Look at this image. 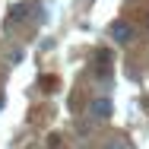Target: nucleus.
<instances>
[{
    "mask_svg": "<svg viewBox=\"0 0 149 149\" xmlns=\"http://www.w3.org/2000/svg\"><path fill=\"white\" fill-rule=\"evenodd\" d=\"M111 114H114V105H111L108 95H95L89 102V118L92 120H108Z\"/></svg>",
    "mask_w": 149,
    "mask_h": 149,
    "instance_id": "obj_1",
    "label": "nucleus"
},
{
    "mask_svg": "<svg viewBox=\"0 0 149 149\" xmlns=\"http://www.w3.org/2000/svg\"><path fill=\"white\" fill-rule=\"evenodd\" d=\"M108 35H111V41H118V45H130V41H133V26L124 22V19H118V22H111Z\"/></svg>",
    "mask_w": 149,
    "mask_h": 149,
    "instance_id": "obj_2",
    "label": "nucleus"
},
{
    "mask_svg": "<svg viewBox=\"0 0 149 149\" xmlns=\"http://www.w3.org/2000/svg\"><path fill=\"white\" fill-rule=\"evenodd\" d=\"M95 73H98V79H108L111 76V54L108 51H98L95 54Z\"/></svg>",
    "mask_w": 149,
    "mask_h": 149,
    "instance_id": "obj_3",
    "label": "nucleus"
},
{
    "mask_svg": "<svg viewBox=\"0 0 149 149\" xmlns=\"http://www.w3.org/2000/svg\"><path fill=\"white\" fill-rule=\"evenodd\" d=\"M102 149H130V143H127V140H108Z\"/></svg>",
    "mask_w": 149,
    "mask_h": 149,
    "instance_id": "obj_4",
    "label": "nucleus"
},
{
    "mask_svg": "<svg viewBox=\"0 0 149 149\" xmlns=\"http://www.w3.org/2000/svg\"><path fill=\"white\" fill-rule=\"evenodd\" d=\"M0 108H3V98H0Z\"/></svg>",
    "mask_w": 149,
    "mask_h": 149,
    "instance_id": "obj_5",
    "label": "nucleus"
}]
</instances>
